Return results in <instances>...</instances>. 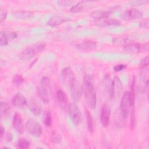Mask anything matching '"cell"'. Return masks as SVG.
Here are the masks:
<instances>
[{
	"label": "cell",
	"instance_id": "obj_1",
	"mask_svg": "<svg viewBox=\"0 0 149 149\" xmlns=\"http://www.w3.org/2000/svg\"><path fill=\"white\" fill-rule=\"evenodd\" d=\"M82 88L87 105L90 109H94L96 106L97 96L93 76L90 74L84 76Z\"/></svg>",
	"mask_w": 149,
	"mask_h": 149
},
{
	"label": "cell",
	"instance_id": "obj_2",
	"mask_svg": "<svg viewBox=\"0 0 149 149\" xmlns=\"http://www.w3.org/2000/svg\"><path fill=\"white\" fill-rule=\"evenodd\" d=\"M45 45L44 43H37L23 50L19 55V58L22 61H28L32 58L34 56L40 52L41 51H42L45 48Z\"/></svg>",
	"mask_w": 149,
	"mask_h": 149
},
{
	"label": "cell",
	"instance_id": "obj_3",
	"mask_svg": "<svg viewBox=\"0 0 149 149\" xmlns=\"http://www.w3.org/2000/svg\"><path fill=\"white\" fill-rule=\"evenodd\" d=\"M125 51L128 52H145L148 50V43H139L132 41H126L123 46Z\"/></svg>",
	"mask_w": 149,
	"mask_h": 149
},
{
	"label": "cell",
	"instance_id": "obj_4",
	"mask_svg": "<svg viewBox=\"0 0 149 149\" xmlns=\"http://www.w3.org/2000/svg\"><path fill=\"white\" fill-rule=\"evenodd\" d=\"M131 107L130 92L126 91L123 93L120 104V112L123 119H126L128 116Z\"/></svg>",
	"mask_w": 149,
	"mask_h": 149
},
{
	"label": "cell",
	"instance_id": "obj_5",
	"mask_svg": "<svg viewBox=\"0 0 149 149\" xmlns=\"http://www.w3.org/2000/svg\"><path fill=\"white\" fill-rule=\"evenodd\" d=\"M68 111L72 123L75 125H79L81 122V114L78 106L75 103H71L68 105Z\"/></svg>",
	"mask_w": 149,
	"mask_h": 149
},
{
	"label": "cell",
	"instance_id": "obj_6",
	"mask_svg": "<svg viewBox=\"0 0 149 149\" xmlns=\"http://www.w3.org/2000/svg\"><path fill=\"white\" fill-rule=\"evenodd\" d=\"M61 79L64 85L68 88H70L75 81L74 74L69 67L64 68L61 71Z\"/></svg>",
	"mask_w": 149,
	"mask_h": 149
},
{
	"label": "cell",
	"instance_id": "obj_7",
	"mask_svg": "<svg viewBox=\"0 0 149 149\" xmlns=\"http://www.w3.org/2000/svg\"><path fill=\"white\" fill-rule=\"evenodd\" d=\"M26 127L27 131L32 136L40 137L42 133L41 125L34 119H29L26 123Z\"/></svg>",
	"mask_w": 149,
	"mask_h": 149
},
{
	"label": "cell",
	"instance_id": "obj_8",
	"mask_svg": "<svg viewBox=\"0 0 149 149\" xmlns=\"http://www.w3.org/2000/svg\"><path fill=\"white\" fill-rule=\"evenodd\" d=\"M110 115L111 109L109 106L108 104H104L101 108L100 114V121L102 127H107L108 126L110 119Z\"/></svg>",
	"mask_w": 149,
	"mask_h": 149
},
{
	"label": "cell",
	"instance_id": "obj_9",
	"mask_svg": "<svg viewBox=\"0 0 149 149\" xmlns=\"http://www.w3.org/2000/svg\"><path fill=\"white\" fill-rule=\"evenodd\" d=\"M102 83L105 92L108 94L111 99L113 98L114 97L113 80L112 79L109 74H107L104 78Z\"/></svg>",
	"mask_w": 149,
	"mask_h": 149
},
{
	"label": "cell",
	"instance_id": "obj_10",
	"mask_svg": "<svg viewBox=\"0 0 149 149\" xmlns=\"http://www.w3.org/2000/svg\"><path fill=\"white\" fill-rule=\"evenodd\" d=\"M143 17V13L136 9H131L124 11L121 17L125 20H131L139 19Z\"/></svg>",
	"mask_w": 149,
	"mask_h": 149
},
{
	"label": "cell",
	"instance_id": "obj_11",
	"mask_svg": "<svg viewBox=\"0 0 149 149\" xmlns=\"http://www.w3.org/2000/svg\"><path fill=\"white\" fill-rule=\"evenodd\" d=\"M71 96L72 99L74 101H77L80 100L83 92L82 86L76 80L74 82L73 84L70 88Z\"/></svg>",
	"mask_w": 149,
	"mask_h": 149
},
{
	"label": "cell",
	"instance_id": "obj_12",
	"mask_svg": "<svg viewBox=\"0 0 149 149\" xmlns=\"http://www.w3.org/2000/svg\"><path fill=\"white\" fill-rule=\"evenodd\" d=\"M11 102L13 106L19 108H23L27 104L26 98L20 93H17L13 96Z\"/></svg>",
	"mask_w": 149,
	"mask_h": 149
},
{
	"label": "cell",
	"instance_id": "obj_13",
	"mask_svg": "<svg viewBox=\"0 0 149 149\" xmlns=\"http://www.w3.org/2000/svg\"><path fill=\"white\" fill-rule=\"evenodd\" d=\"M119 20L113 18L105 17L94 20V24L99 27H107L109 26H118L119 24Z\"/></svg>",
	"mask_w": 149,
	"mask_h": 149
},
{
	"label": "cell",
	"instance_id": "obj_14",
	"mask_svg": "<svg viewBox=\"0 0 149 149\" xmlns=\"http://www.w3.org/2000/svg\"><path fill=\"white\" fill-rule=\"evenodd\" d=\"M12 124L15 130L20 134L24 132V126L23 125L20 115L18 113H15L13 118Z\"/></svg>",
	"mask_w": 149,
	"mask_h": 149
},
{
	"label": "cell",
	"instance_id": "obj_15",
	"mask_svg": "<svg viewBox=\"0 0 149 149\" xmlns=\"http://www.w3.org/2000/svg\"><path fill=\"white\" fill-rule=\"evenodd\" d=\"M28 107L30 111L36 116H39L41 112L42 108L40 104L35 99H31L27 103Z\"/></svg>",
	"mask_w": 149,
	"mask_h": 149
},
{
	"label": "cell",
	"instance_id": "obj_16",
	"mask_svg": "<svg viewBox=\"0 0 149 149\" xmlns=\"http://www.w3.org/2000/svg\"><path fill=\"white\" fill-rule=\"evenodd\" d=\"M70 20V19L67 17L55 16L51 17L48 21V24L52 27H55L63 24L65 22Z\"/></svg>",
	"mask_w": 149,
	"mask_h": 149
},
{
	"label": "cell",
	"instance_id": "obj_17",
	"mask_svg": "<svg viewBox=\"0 0 149 149\" xmlns=\"http://www.w3.org/2000/svg\"><path fill=\"white\" fill-rule=\"evenodd\" d=\"M97 43L93 41H85L76 45V47L83 51H91L96 48Z\"/></svg>",
	"mask_w": 149,
	"mask_h": 149
},
{
	"label": "cell",
	"instance_id": "obj_18",
	"mask_svg": "<svg viewBox=\"0 0 149 149\" xmlns=\"http://www.w3.org/2000/svg\"><path fill=\"white\" fill-rule=\"evenodd\" d=\"M112 10H94L90 13V16L95 20L100 19L105 17H109V16L112 13Z\"/></svg>",
	"mask_w": 149,
	"mask_h": 149
},
{
	"label": "cell",
	"instance_id": "obj_19",
	"mask_svg": "<svg viewBox=\"0 0 149 149\" xmlns=\"http://www.w3.org/2000/svg\"><path fill=\"white\" fill-rule=\"evenodd\" d=\"M37 94L41 101L45 104H47L49 102L48 90L45 87L40 86L37 88Z\"/></svg>",
	"mask_w": 149,
	"mask_h": 149
},
{
	"label": "cell",
	"instance_id": "obj_20",
	"mask_svg": "<svg viewBox=\"0 0 149 149\" xmlns=\"http://www.w3.org/2000/svg\"><path fill=\"white\" fill-rule=\"evenodd\" d=\"M0 109L1 118L6 119L9 118L11 113V109L9 104L5 101H1Z\"/></svg>",
	"mask_w": 149,
	"mask_h": 149
},
{
	"label": "cell",
	"instance_id": "obj_21",
	"mask_svg": "<svg viewBox=\"0 0 149 149\" xmlns=\"http://www.w3.org/2000/svg\"><path fill=\"white\" fill-rule=\"evenodd\" d=\"M90 3L88 1H80L76 4L74 5L70 8V11L73 13H77L83 10Z\"/></svg>",
	"mask_w": 149,
	"mask_h": 149
},
{
	"label": "cell",
	"instance_id": "obj_22",
	"mask_svg": "<svg viewBox=\"0 0 149 149\" xmlns=\"http://www.w3.org/2000/svg\"><path fill=\"white\" fill-rule=\"evenodd\" d=\"M86 118L87 120V127L90 132L93 133L95 129V124L94 122V119H93L92 115L88 111H86Z\"/></svg>",
	"mask_w": 149,
	"mask_h": 149
},
{
	"label": "cell",
	"instance_id": "obj_23",
	"mask_svg": "<svg viewBox=\"0 0 149 149\" xmlns=\"http://www.w3.org/2000/svg\"><path fill=\"white\" fill-rule=\"evenodd\" d=\"M56 97L59 103L65 104L68 102V97L66 93L62 90H59L56 92Z\"/></svg>",
	"mask_w": 149,
	"mask_h": 149
},
{
	"label": "cell",
	"instance_id": "obj_24",
	"mask_svg": "<svg viewBox=\"0 0 149 149\" xmlns=\"http://www.w3.org/2000/svg\"><path fill=\"white\" fill-rule=\"evenodd\" d=\"M44 123L47 127H50L52 124V115L49 110H46L44 112Z\"/></svg>",
	"mask_w": 149,
	"mask_h": 149
},
{
	"label": "cell",
	"instance_id": "obj_25",
	"mask_svg": "<svg viewBox=\"0 0 149 149\" xmlns=\"http://www.w3.org/2000/svg\"><path fill=\"white\" fill-rule=\"evenodd\" d=\"M113 88H114V95L116 92L119 94L120 91H122V82L120 81V80L118 77H115L113 80Z\"/></svg>",
	"mask_w": 149,
	"mask_h": 149
},
{
	"label": "cell",
	"instance_id": "obj_26",
	"mask_svg": "<svg viewBox=\"0 0 149 149\" xmlns=\"http://www.w3.org/2000/svg\"><path fill=\"white\" fill-rule=\"evenodd\" d=\"M17 147L20 149L28 148L30 147V143L25 139H20L17 141Z\"/></svg>",
	"mask_w": 149,
	"mask_h": 149
},
{
	"label": "cell",
	"instance_id": "obj_27",
	"mask_svg": "<svg viewBox=\"0 0 149 149\" xmlns=\"http://www.w3.org/2000/svg\"><path fill=\"white\" fill-rule=\"evenodd\" d=\"M8 44V38L5 31H1L0 32V45L1 47L5 46Z\"/></svg>",
	"mask_w": 149,
	"mask_h": 149
},
{
	"label": "cell",
	"instance_id": "obj_28",
	"mask_svg": "<svg viewBox=\"0 0 149 149\" xmlns=\"http://www.w3.org/2000/svg\"><path fill=\"white\" fill-rule=\"evenodd\" d=\"M41 86L49 90L51 88V83L48 77L44 76L41 80Z\"/></svg>",
	"mask_w": 149,
	"mask_h": 149
},
{
	"label": "cell",
	"instance_id": "obj_29",
	"mask_svg": "<svg viewBox=\"0 0 149 149\" xmlns=\"http://www.w3.org/2000/svg\"><path fill=\"white\" fill-rule=\"evenodd\" d=\"M13 81L16 86H19L24 81L23 77L20 74H16L13 79Z\"/></svg>",
	"mask_w": 149,
	"mask_h": 149
},
{
	"label": "cell",
	"instance_id": "obj_30",
	"mask_svg": "<svg viewBox=\"0 0 149 149\" xmlns=\"http://www.w3.org/2000/svg\"><path fill=\"white\" fill-rule=\"evenodd\" d=\"M61 136L56 132H53L51 135V141L55 144H58L61 141Z\"/></svg>",
	"mask_w": 149,
	"mask_h": 149
},
{
	"label": "cell",
	"instance_id": "obj_31",
	"mask_svg": "<svg viewBox=\"0 0 149 149\" xmlns=\"http://www.w3.org/2000/svg\"><path fill=\"white\" fill-rule=\"evenodd\" d=\"M148 65V56H146L140 61V66L141 69H144Z\"/></svg>",
	"mask_w": 149,
	"mask_h": 149
},
{
	"label": "cell",
	"instance_id": "obj_32",
	"mask_svg": "<svg viewBox=\"0 0 149 149\" xmlns=\"http://www.w3.org/2000/svg\"><path fill=\"white\" fill-rule=\"evenodd\" d=\"M139 26L141 27L148 29L149 27V20L148 18H146L139 22Z\"/></svg>",
	"mask_w": 149,
	"mask_h": 149
},
{
	"label": "cell",
	"instance_id": "obj_33",
	"mask_svg": "<svg viewBox=\"0 0 149 149\" xmlns=\"http://www.w3.org/2000/svg\"><path fill=\"white\" fill-rule=\"evenodd\" d=\"M7 16V10L5 9H1L0 12V22L2 23L4 22Z\"/></svg>",
	"mask_w": 149,
	"mask_h": 149
},
{
	"label": "cell",
	"instance_id": "obj_34",
	"mask_svg": "<svg viewBox=\"0 0 149 149\" xmlns=\"http://www.w3.org/2000/svg\"><path fill=\"white\" fill-rule=\"evenodd\" d=\"M126 65L125 64H118L113 66V69L115 72H120L126 68Z\"/></svg>",
	"mask_w": 149,
	"mask_h": 149
},
{
	"label": "cell",
	"instance_id": "obj_35",
	"mask_svg": "<svg viewBox=\"0 0 149 149\" xmlns=\"http://www.w3.org/2000/svg\"><path fill=\"white\" fill-rule=\"evenodd\" d=\"M149 1H132L130 3L133 5L135 6H139V5H145L146 3H147Z\"/></svg>",
	"mask_w": 149,
	"mask_h": 149
},
{
	"label": "cell",
	"instance_id": "obj_36",
	"mask_svg": "<svg viewBox=\"0 0 149 149\" xmlns=\"http://www.w3.org/2000/svg\"><path fill=\"white\" fill-rule=\"evenodd\" d=\"M58 3L59 5H61L69 6L70 5H72L73 3H74V1H58Z\"/></svg>",
	"mask_w": 149,
	"mask_h": 149
},
{
	"label": "cell",
	"instance_id": "obj_37",
	"mask_svg": "<svg viewBox=\"0 0 149 149\" xmlns=\"http://www.w3.org/2000/svg\"><path fill=\"white\" fill-rule=\"evenodd\" d=\"M6 34L8 37H9L10 38H15L17 37V34L15 32H12V31H8V32H5Z\"/></svg>",
	"mask_w": 149,
	"mask_h": 149
},
{
	"label": "cell",
	"instance_id": "obj_38",
	"mask_svg": "<svg viewBox=\"0 0 149 149\" xmlns=\"http://www.w3.org/2000/svg\"><path fill=\"white\" fill-rule=\"evenodd\" d=\"M13 138V136H12V134L10 133H8L6 135V139L8 141H11L12 139Z\"/></svg>",
	"mask_w": 149,
	"mask_h": 149
},
{
	"label": "cell",
	"instance_id": "obj_39",
	"mask_svg": "<svg viewBox=\"0 0 149 149\" xmlns=\"http://www.w3.org/2000/svg\"><path fill=\"white\" fill-rule=\"evenodd\" d=\"M4 133H5V129L3 128V127L2 126H1V139H2L3 136V134H4Z\"/></svg>",
	"mask_w": 149,
	"mask_h": 149
}]
</instances>
